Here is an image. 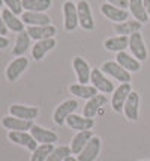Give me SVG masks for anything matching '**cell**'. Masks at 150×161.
<instances>
[{
  "label": "cell",
  "mask_w": 150,
  "mask_h": 161,
  "mask_svg": "<svg viewBox=\"0 0 150 161\" xmlns=\"http://www.w3.org/2000/svg\"><path fill=\"white\" fill-rule=\"evenodd\" d=\"M53 0H23V9L32 12H45L51 8Z\"/></svg>",
  "instance_id": "cell-30"
},
{
  "label": "cell",
  "mask_w": 150,
  "mask_h": 161,
  "mask_svg": "<svg viewBox=\"0 0 150 161\" xmlns=\"http://www.w3.org/2000/svg\"><path fill=\"white\" fill-rule=\"evenodd\" d=\"M9 113H11V116L20 118V119L33 120L39 114V108L38 107H30V105H23V104H12L9 107Z\"/></svg>",
  "instance_id": "cell-16"
},
{
  "label": "cell",
  "mask_w": 150,
  "mask_h": 161,
  "mask_svg": "<svg viewBox=\"0 0 150 161\" xmlns=\"http://www.w3.org/2000/svg\"><path fill=\"white\" fill-rule=\"evenodd\" d=\"M101 71L104 72V74H107L110 75L111 78H114L117 81H120V83H129L131 81V72L126 71L123 66H120L117 62H111V60H108L102 65V68Z\"/></svg>",
  "instance_id": "cell-1"
},
{
  "label": "cell",
  "mask_w": 150,
  "mask_h": 161,
  "mask_svg": "<svg viewBox=\"0 0 150 161\" xmlns=\"http://www.w3.org/2000/svg\"><path fill=\"white\" fill-rule=\"evenodd\" d=\"M101 12H102L104 17H107L108 20H111L113 23H116V24L126 21L129 17V12L126 9L113 6V5H110V3H104V5L101 6Z\"/></svg>",
  "instance_id": "cell-12"
},
{
  "label": "cell",
  "mask_w": 150,
  "mask_h": 161,
  "mask_svg": "<svg viewBox=\"0 0 150 161\" xmlns=\"http://www.w3.org/2000/svg\"><path fill=\"white\" fill-rule=\"evenodd\" d=\"M116 62L119 63L120 66H123L126 71H129V72H137V71L141 69V62H140L138 59H135L134 56H131V54H128V53H125V51L117 53Z\"/></svg>",
  "instance_id": "cell-22"
},
{
  "label": "cell",
  "mask_w": 150,
  "mask_h": 161,
  "mask_svg": "<svg viewBox=\"0 0 150 161\" xmlns=\"http://www.w3.org/2000/svg\"><path fill=\"white\" fill-rule=\"evenodd\" d=\"M30 38L29 33H27V30H23V32H20L18 33V36H17V39H15V45L14 48H12V54H14L15 57H20L23 56L27 50H29L30 47Z\"/></svg>",
  "instance_id": "cell-27"
},
{
  "label": "cell",
  "mask_w": 150,
  "mask_h": 161,
  "mask_svg": "<svg viewBox=\"0 0 150 161\" xmlns=\"http://www.w3.org/2000/svg\"><path fill=\"white\" fill-rule=\"evenodd\" d=\"M71 2H74V0H71Z\"/></svg>",
  "instance_id": "cell-41"
},
{
  "label": "cell",
  "mask_w": 150,
  "mask_h": 161,
  "mask_svg": "<svg viewBox=\"0 0 150 161\" xmlns=\"http://www.w3.org/2000/svg\"><path fill=\"white\" fill-rule=\"evenodd\" d=\"M66 124L69 128L75 130V131H87V130H92L95 125V120L92 118H86V116H80L72 113L71 116H68Z\"/></svg>",
  "instance_id": "cell-18"
},
{
  "label": "cell",
  "mask_w": 150,
  "mask_h": 161,
  "mask_svg": "<svg viewBox=\"0 0 150 161\" xmlns=\"http://www.w3.org/2000/svg\"><path fill=\"white\" fill-rule=\"evenodd\" d=\"M69 92H71L72 95H75V97L83 98V99H90V98H93L95 95H98V89H96L95 86L81 84V83L71 84V86H69Z\"/></svg>",
  "instance_id": "cell-24"
},
{
  "label": "cell",
  "mask_w": 150,
  "mask_h": 161,
  "mask_svg": "<svg viewBox=\"0 0 150 161\" xmlns=\"http://www.w3.org/2000/svg\"><path fill=\"white\" fill-rule=\"evenodd\" d=\"M72 154V149L69 146H59L54 147V151L50 154L47 161H65Z\"/></svg>",
  "instance_id": "cell-32"
},
{
  "label": "cell",
  "mask_w": 150,
  "mask_h": 161,
  "mask_svg": "<svg viewBox=\"0 0 150 161\" xmlns=\"http://www.w3.org/2000/svg\"><path fill=\"white\" fill-rule=\"evenodd\" d=\"M107 3L113 5V6L122 8V9H128L129 8V0H107Z\"/></svg>",
  "instance_id": "cell-34"
},
{
  "label": "cell",
  "mask_w": 150,
  "mask_h": 161,
  "mask_svg": "<svg viewBox=\"0 0 150 161\" xmlns=\"http://www.w3.org/2000/svg\"><path fill=\"white\" fill-rule=\"evenodd\" d=\"M21 20L27 26H47V24H51V18L45 12L26 11V12L21 14Z\"/></svg>",
  "instance_id": "cell-19"
},
{
  "label": "cell",
  "mask_w": 150,
  "mask_h": 161,
  "mask_svg": "<svg viewBox=\"0 0 150 161\" xmlns=\"http://www.w3.org/2000/svg\"><path fill=\"white\" fill-rule=\"evenodd\" d=\"M101 152V139L99 137H95L89 140L84 149L78 154V160L80 161H95L98 158V155Z\"/></svg>",
  "instance_id": "cell-13"
},
{
  "label": "cell",
  "mask_w": 150,
  "mask_h": 161,
  "mask_svg": "<svg viewBox=\"0 0 150 161\" xmlns=\"http://www.w3.org/2000/svg\"><path fill=\"white\" fill-rule=\"evenodd\" d=\"M131 92H132V87H131L129 83H120L119 87H116L114 92H113V97H111V107H113L114 112L117 113L123 112L125 103H126Z\"/></svg>",
  "instance_id": "cell-3"
},
{
  "label": "cell",
  "mask_w": 150,
  "mask_h": 161,
  "mask_svg": "<svg viewBox=\"0 0 150 161\" xmlns=\"http://www.w3.org/2000/svg\"><path fill=\"white\" fill-rule=\"evenodd\" d=\"M105 104H107V97H105V95H99V93L95 95L93 98L87 99L86 105H84V108H83V116L92 118L93 119Z\"/></svg>",
  "instance_id": "cell-15"
},
{
  "label": "cell",
  "mask_w": 150,
  "mask_h": 161,
  "mask_svg": "<svg viewBox=\"0 0 150 161\" xmlns=\"http://www.w3.org/2000/svg\"><path fill=\"white\" fill-rule=\"evenodd\" d=\"M143 26V23H140V21H123V23H117L114 24V32L116 33H119V35H125V36H131L132 33H135V32H140V29Z\"/></svg>",
  "instance_id": "cell-28"
},
{
  "label": "cell",
  "mask_w": 150,
  "mask_h": 161,
  "mask_svg": "<svg viewBox=\"0 0 150 161\" xmlns=\"http://www.w3.org/2000/svg\"><path fill=\"white\" fill-rule=\"evenodd\" d=\"M30 134L33 136V139H35L39 145H54V143L59 140L57 134L54 133V131L47 130V128H42V126H39V125L32 126V128H30Z\"/></svg>",
  "instance_id": "cell-10"
},
{
  "label": "cell",
  "mask_w": 150,
  "mask_h": 161,
  "mask_svg": "<svg viewBox=\"0 0 150 161\" xmlns=\"http://www.w3.org/2000/svg\"><path fill=\"white\" fill-rule=\"evenodd\" d=\"M27 33L35 41L50 39V38H54V35H56V27L53 24H47V26H29L27 27Z\"/></svg>",
  "instance_id": "cell-17"
},
{
  "label": "cell",
  "mask_w": 150,
  "mask_h": 161,
  "mask_svg": "<svg viewBox=\"0 0 150 161\" xmlns=\"http://www.w3.org/2000/svg\"><path fill=\"white\" fill-rule=\"evenodd\" d=\"M77 108H78L77 99H68V101H63V103L59 104L57 108L54 110V114H53L54 124L63 125V122H66V119H68V116H71L72 113H75Z\"/></svg>",
  "instance_id": "cell-4"
},
{
  "label": "cell",
  "mask_w": 150,
  "mask_h": 161,
  "mask_svg": "<svg viewBox=\"0 0 150 161\" xmlns=\"http://www.w3.org/2000/svg\"><path fill=\"white\" fill-rule=\"evenodd\" d=\"M90 81H92V86L98 89V92H102V93H113L114 92V83L110 78L105 77V74L98 68L92 69Z\"/></svg>",
  "instance_id": "cell-8"
},
{
  "label": "cell",
  "mask_w": 150,
  "mask_h": 161,
  "mask_svg": "<svg viewBox=\"0 0 150 161\" xmlns=\"http://www.w3.org/2000/svg\"><path fill=\"white\" fill-rule=\"evenodd\" d=\"M53 151H54L53 145H38V147L32 152L30 161H47Z\"/></svg>",
  "instance_id": "cell-31"
},
{
  "label": "cell",
  "mask_w": 150,
  "mask_h": 161,
  "mask_svg": "<svg viewBox=\"0 0 150 161\" xmlns=\"http://www.w3.org/2000/svg\"><path fill=\"white\" fill-rule=\"evenodd\" d=\"M77 11H78V21L80 26L84 30H93L95 29V20H93L92 8L86 0H80L77 3Z\"/></svg>",
  "instance_id": "cell-6"
},
{
  "label": "cell",
  "mask_w": 150,
  "mask_h": 161,
  "mask_svg": "<svg viewBox=\"0 0 150 161\" xmlns=\"http://www.w3.org/2000/svg\"><path fill=\"white\" fill-rule=\"evenodd\" d=\"M72 66H74V71L77 74V80L78 83L81 84H87L90 81V75H92V68L89 66V63L83 59L81 56L74 57L72 60Z\"/></svg>",
  "instance_id": "cell-11"
},
{
  "label": "cell",
  "mask_w": 150,
  "mask_h": 161,
  "mask_svg": "<svg viewBox=\"0 0 150 161\" xmlns=\"http://www.w3.org/2000/svg\"><path fill=\"white\" fill-rule=\"evenodd\" d=\"M3 3L8 6V9L11 12H14L15 15L23 14V0H3Z\"/></svg>",
  "instance_id": "cell-33"
},
{
  "label": "cell",
  "mask_w": 150,
  "mask_h": 161,
  "mask_svg": "<svg viewBox=\"0 0 150 161\" xmlns=\"http://www.w3.org/2000/svg\"><path fill=\"white\" fill-rule=\"evenodd\" d=\"M144 6H146V11H147V15L150 17V0H144Z\"/></svg>",
  "instance_id": "cell-37"
},
{
  "label": "cell",
  "mask_w": 150,
  "mask_h": 161,
  "mask_svg": "<svg viewBox=\"0 0 150 161\" xmlns=\"http://www.w3.org/2000/svg\"><path fill=\"white\" fill-rule=\"evenodd\" d=\"M2 5H3V0H0V6H2Z\"/></svg>",
  "instance_id": "cell-39"
},
{
  "label": "cell",
  "mask_w": 150,
  "mask_h": 161,
  "mask_svg": "<svg viewBox=\"0 0 150 161\" xmlns=\"http://www.w3.org/2000/svg\"><path fill=\"white\" fill-rule=\"evenodd\" d=\"M27 66H29V60H27V57H17L14 59L12 62L8 65L6 68V78L8 81H17L20 75H21L24 71L27 69Z\"/></svg>",
  "instance_id": "cell-9"
},
{
  "label": "cell",
  "mask_w": 150,
  "mask_h": 161,
  "mask_svg": "<svg viewBox=\"0 0 150 161\" xmlns=\"http://www.w3.org/2000/svg\"><path fill=\"white\" fill-rule=\"evenodd\" d=\"M54 47H56V39H54V38L36 41V44L33 45V48H32V56H33L35 60H42L44 56H45L48 51L54 50Z\"/></svg>",
  "instance_id": "cell-21"
},
{
  "label": "cell",
  "mask_w": 150,
  "mask_h": 161,
  "mask_svg": "<svg viewBox=\"0 0 150 161\" xmlns=\"http://www.w3.org/2000/svg\"><path fill=\"white\" fill-rule=\"evenodd\" d=\"M8 33V27L6 24H5V21H3V17H2V12H0V35H6Z\"/></svg>",
  "instance_id": "cell-35"
},
{
  "label": "cell",
  "mask_w": 150,
  "mask_h": 161,
  "mask_svg": "<svg viewBox=\"0 0 150 161\" xmlns=\"http://www.w3.org/2000/svg\"><path fill=\"white\" fill-rule=\"evenodd\" d=\"M8 139L12 143L26 147V149H29L32 152L38 147V142L33 139V136L30 134V131H9L8 133Z\"/></svg>",
  "instance_id": "cell-5"
},
{
  "label": "cell",
  "mask_w": 150,
  "mask_h": 161,
  "mask_svg": "<svg viewBox=\"0 0 150 161\" xmlns=\"http://www.w3.org/2000/svg\"><path fill=\"white\" fill-rule=\"evenodd\" d=\"M9 45V41H8V38H5L3 35H0V50H5Z\"/></svg>",
  "instance_id": "cell-36"
},
{
  "label": "cell",
  "mask_w": 150,
  "mask_h": 161,
  "mask_svg": "<svg viewBox=\"0 0 150 161\" xmlns=\"http://www.w3.org/2000/svg\"><path fill=\"white\" fill-rule=\"evenodd\" d=\"M63 20H65L63 23L66 32H74L80 26L77 5L74 2H71V0H66L63 3Z\"/></svg>",
  "instance_id": "cell-2"
},
{
  "label": "cell",
  "mask_w": 150,
  "mask_h": 161,
  "mask_svg": "<svg viewBox=\"0 0 150 161\" xmlns=\"http://www.w3.org/2000/svg\"><path fill=\"white\" fill-rule=\"evenodd\" d=\"M2 17H3V21H5V24H6L8 30H12V32H17V33H20L24 30V23L23 20H20L14 12H11L9 9H3V12H2Z\"/></svg>",
  "instance_id": "cell-26"
},
{
  "label": "cell",
  "mask_w": 150,
  "mask_h": 161,
  "mask_svg": "<svg viewBox=\"0 0 150 161\" xmlns=\"http://www.w3.org/2000/svg\"><path fill=\"white\" fill-rule=\"evenodd\" d=\"M104 47L108 51H114V53H120L129 47V36L125 35H117L113 38H108L107 41L104 42Z\"/></svg>",
  "instance_id": "cell-23"
},
{
  "label": "cell",
  "mask_w": 150,
  "mask_h": 161,
  "mask_svg": "<svg viewBox=\"0 0 150 161\" xmlns=\"http://www.w3.org/2000/svg\"><path fill=\"white\" fill-rule=\"evenodd\" d=\"M93 137V134L90 130H87V131H78V133L74 136V139H72V143H71V149H72V154H77L78 155L84 146H86L89 140Z\"/></svg>",
  "instance_id": "cell-25"
},
{
  "label": "cell",
  "mask_w": 150,
  "mask_h": 161,
  "mask_svg": "<svg viewBox=\"0 0 150 161\" xmlns=\"http://www.w3.org/2000/svg\"><path fill=\"white\" fill-rule=\"evenodd\" d=\"M138 108H140V95L135 91H132L125 103V107H123L125 116L129 120H137L138 119Z\"/></svg>",
  "instance_id": "cell-20"
},
{
  "label": "cell",
  "mask_w": 150,
  "mask_h": 161,
  "mask_svg": "<svg viewBox=\"0 0 150 161\" xmlns=\"http://www.w3.org/2000/svg\"><path fill=\"white\" fill-rule=\"evenodd\" d=\"M2 125L9 131H30V128L35 124H33V120L20 119V118H15V116L9 114V116H5L2 119Z\"/></svg>",
  "instance_id": "cell-14"
},
{
  "label": "cell",
  "mask_w": 150,
  "mask_h": 161,
  "mask_svg": "<svg viewBox=\"0 0 150 161\" xmlns=\"http://www.w3.org/2000/svg\"><path fill=\"white\" fill-rule=\"evenodd\" d=\"M65 161H80V160H78V158H75V157H72V155H69V157H68Z\"/></svg>",
  "instance_id": "cell-38"
},
{
  "label": "cell",
  "mask_w": 150,
  "mask_h": 161,
  "mask_svg": "<svg viewBox=\"0 0 150 161\" xmlns=\"http://www.w3.org/2000/svg\"><path fill=\"white\" fill-rule=\"evenodd\" d=\"M129 50H131L132 56L138 59L140 62L147 59V47H146L143 35L140 32H135L129 36Z\"/></svg>",
  "instance_id": "cell-7"
},
{
  "label": "cell",
  "mask_w": 150,
  "mask_h": 161,
  "mask_svg": "<svg viewBox=\"0 0 150 161\" xmlns=\"http://www.w3.org/2000/svg\"><path fill=\"white\" fill-rule=\"evenodd\" d=\"M129 11L134 15V18L140 23H146L149 20V15L144 6V0H129Z\"/></svg>",
  "instance_id": "cell-29"
},
{
  "label": "cell",
  "mask_w": 150,
  "mask_h": 161,
  "mask_svg": "<svg viewBox=\"0 0 150 161\" xmlns=\"http://www.w3.org/2000/svg\"><path fill=\"white\" fill-rule=\"evenodd\" d=\"M141 161H150V160H141Z\"/></svg>",
  "instance_id": "cell-40"
}]
</instances>
